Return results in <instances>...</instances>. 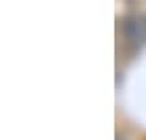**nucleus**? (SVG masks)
I'll return each mask as SVG.
<instances>
[]
</instances>
